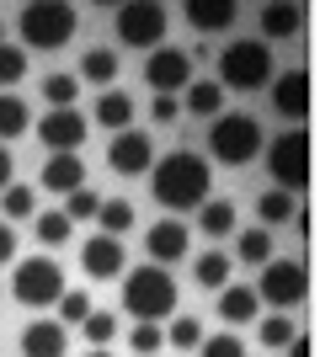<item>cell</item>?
Returning a JSON list of instances; mask_svg holds the SVG:
<instances>
[{
    "label": "cell",
    "instance_id": "277c9868",
    "mask_svg": "<svg viewBox=\"0 0 320 357\" xmlns=\"http://www.w3.org/2000/svg\"><path fill=\"white\" fill-rule=\"evenodd\" d=\"M261 123L257 118H245V112H219L208 128V155L219 165H251L261 155Z\"/></svg>",
    "mask_w": 320,
    "mask_h": 357
},
{
    "label": "cell",
    "instance_id": "603a6c76",
    "mask_svg": "<svg viewBox=\"0 0 320 357\" xmlns=\"http://www.w3.org/2000/svg\"><path fill=\"white\" fill-rule=\"evenodd\" d=\"M75 80H91V86L112 91V80H118V54L112 48H86V59H80V75Z\"/></svg>",
    "mask_w": 320,
    "mask_h": 357
},
{
    "label": "cell",
    "instance_id": "5b68a950",
    "mask_svg": "<svg viewBox=\"0 0 320 357\" xmlns=\"http://www.w3.org/2000/svg\"><path fill=\"white\" fill-rule=\"evenodd\" d=\"M219 86H229V91L273 86V48L257 43V38H235V43L219 54Z\"/></svg>",
    "mask_w": 320,
    "mask_h": 357
},
{
    "label": "cell",
    "instance_id": "9c48e42d",
    "mask_svg": "<svg viewBox=\"0 0 320 357\" xmlns=\"http://www.w3.org/2000/svg\"><path fill=\"white\" fill-rule=\"evenodd\" d=\"M257 304H273L277 314H289L294 304H305L310 298V267L305 261H283V256H273L267 267H261V278H257Z\"/></svg>",
    "mask_w": 320,
    "mask_h": 357
},
{
    "label": "cell",
    "instance_id": "d6986e66",
    "mask_svg": "<svg viewBox=\"0 0 320 357\" xmlns=\"http://www.w3.org/2000/svg\"><path fill=\"white\" fill-rule=\"evenodd\" d=\"M102 128H112V134H123L128 128V118H134V102H128V91L123 86H112V91H102L96 96V112H91Z\"/></svg>",
    "mask_w": 320,
    "mask_h": 357
},
{
    "label": "cell",
    "instance_id": "d6a6232c",
    "mask_svg": "<svg viewBox=\"0 0 320 357\" xmlns=\"http://www.w3.org/2000/svg\"><path fill=\"white\" fill-rule=\"evenodd\" d=\"M80 336L91 347H107L112 336H118V314H107V310H91L86 320H80Z\"/></svg>",
    "mask_w": 320,
    "mask_h": 357
},
{
    "label": "cell",
    "instance_id": "f546056e",
    "mask_svg": "<svg viewBox=\"0 0 320 357\" xmlns=\"http://www.w3.org/2000/svg\"><path fill=\"white\" fill-rule=\"evenodd\" d=\"M166 342L176 347V352H198V342H203V326H198V314H171V326H166Z\"/></svg>",
    "mask_w": 320,
    "mask_h": 357
},
{
    "label": "cell",
    "instance_id": "8d00e7d4",
    "mask_svg": "<svg viewBox=\"0 0 320 357\" xmlns=\"http://www.w3.org/2000/svg\"><path fill=\"white\" fill-rule=\"evenodd\" d=\"M96 208H102V197L80 187V192H70V197H64V208H59V213H64L70 224H86V219H96Z\"/></svg>",
    "mask_w": 320,
    "mask_h": 357
},
{
    "label": "cell",
    "instance_id": "e0dca14e",
    "mask_svg": "<svg viewBox=\"0 0 320 357\" xmlns=\"http://www.w3.org/2000/svg\"><path fill=\"white\" fill-rule=\"evenodd\" d=\"M43 192H80V187H86V160H80V155H48V165H43Z\"/></svg>",
    "mask_w": 320,
    "mask_h": 357
},
{
    "label": "cell",
    "instance_id": "5bb4252c",
    "mask_svg": "<svg viewBox=\"0 0 320 357\" xmlns=\"http://www.w3.org/2000/svg\"><path fill=\"white\" fill-rule=\"evenodd\" d=\"M80 267H86V278H96V283H118L123 272H128L123 240H112V235H91L86 245H80Z\"/></svg>",
    "mask_w": 320,
    "mask_h": 357
},
{
    "label": "cell",
    "instance_id": "3957f363",
    "mask_svg": "<svg viewBox=\"0 0 320 357\" xmlns=\"http://www.w3.org/2000/svg\"><path fill=\"white\" fill-rule=\"evenodd\" d=\"M16 27H22V43H27V48L54 54V48H64L70 38H75L80 11H75V6H64V0H32V6L16 11Z\"/></svg>",
    "mask_w": 320,
    "mask_h": 357
},
{
    "label": "cell",
    "instance_id": "6da1fadb",
    "mask_svg": "<svg viewBox=\"0 0 320 357\" xmlns=\"http://www.w3.org/2000/svg\"><path fill=\"white\" fill-rule=\"evenodd\" d=\"M150 192L160 208L171 213H192L208 203L213 192V165L203 160L198 149H171L160 165H150Z\"/></svg>",
    "mask_w": 320,
    "mask_h": 357
},
{
    "label": "cell",
    "instance_id": "7402d4cb",
    "mask_svg": "<svg viewBox=\"0 0 320 357\" xmlns=\"http://www.w3.org/2000/svg\"><path fill=\"white\" fill-rule=\"evenodd\" d=\"M261 304L251 288H219V320H229V326H245V320H257Z\"/></svg>",
    "mask_w": 320,
    "mask_h": 357
},
{
    "label": "cell",
    "instance_id": "2e32d148",
    "mask_svg": "<svg viewBox=\"0 0 320 357\" xmlns=\"http://www.w3.org/2000/svg\"><path fill=\"white\" fill-rule=\"evenodd\" d=\"M70 352V331L59 320H27L22 331V357H64Z\"/></svg>",
    "mask_w": 320,
    "mask_h": 357
},
{
    "label": "cell",
    "instance_id": "74e56055",
    "mask_svg": "<svg viewBox=\"0 0 320 357\" xmlns=\"http://www.w3.org/2000/svg\"><path fill=\"white\" fill-rule=\"evenodd\" d=\"M86 314H91V298H86V294H70V288H64V294H59V326H80Z\"/></svg>",
    "mask_w": 320,
    "mask_h": 357
},
{
    "label": "cell",
    "instance_id": "83f0119b",
    "mask_svg": "<svg viewBox=\"0 0 320 357\" xmlns=\"http://www.w3.org/2000/svg\"><path fill=\"white\" fill-rule=\"evenodd\" d=\"M229 261L224 251H208V256H198V288H208V294H219V288H229Z\"/></svg>",
    "mask_w": 320,
    "mask_h": 357
},
{
    "label": "cell",
    "instance_id": "4dcf8cb0",
    "mask_svg": "<svg viewBox=\"0 0 320 357\" xmlns=\"http://www.w3.org/2000/svg\"><path fill=\"white\" fill-rule=\"evenodd\" d=\"M257 336H261V347H273V352H283V347H289L294 336H299V326H294L289 314H267V320L257 326Z\"/></svg>",
    "mask_w": 320,
    "mask_h": 357
},
{
    "label": "cell",
    "instance_id": "7c38bea8",
    "mask_svg": "<svg viewBox=\"0 0 320 357\" xmlns=\"http://www.w3.org/2000/svg\"><path fill=\"white\" fill-rule=\"evenodd\" d=\"M86 128H91V123L80 118L75 107H59V112H43V123H38V139H43L54 155H80V144H86Z\"/></svg>",
    "mask_w": 320,
    "mask_h": 357
},
{
    "label": "cell",
    "instance_id": "52a82bcc",
    "mask_svg": "<svg viewBox=\"0 0 320 357\" xmlns=\"http://www.w3.org/2000/svg\"><path fill=\"white\" fill-rule=\"evenodd\" d=\"M11 298L22 310H48V304H59L64 294V272L54 256H27V261H11Z\"/></svg>",
    "mask_w": 320,
    "mask_h": 357
},
{
    "label": "cell",
    "instance_id": "f6af8a7d",
    "mask_svg": "<svg viewBox=\"0 0 320 357\" xmlns=\"http://www.w3.org/2000/svg\"><path fill=\"white\" fill-rule=\"evenodd\" d=\"M86 357H112V352H107V347H91V352H86Z\"/></svg>",
    "mask_w": 320,
    "mask_h": 357
},
{
    "label": "cell",
    "instance_id": "b9f144b4",
    "mask_svg": "<svg viewBox=\"0 0 320 357\" xmlns=\"http://www.w3.org/2000/svg\"><path fill=\"white\" fill-rule=\"evenodd\" d=\"M11 261H16V229L0 219V267H11Z\"/></svg>",
    "mask_w": 320,
    "mask_h": 357
},
{
    "label": "cell",
    "instance_id": "4316f807",
    "mask_svg": "<svg viewBox=\"0 0 320 357\" xmlns=\"http://www.w3.org/2000/svg\"><path fill=\"white\" fill-rule=\"evenodd\" d=\"M235 256H241L245 267H267V261H273V235H267V229H245V235L235 240Z\"/></svg>",
    "mask_w": 320,
    "mask_h": 357
},
{
    "label": "cell",
    "instance_id": "44dd1931",
    "mask_svg": "<svg viewBox=\"0 0 320 357\" xmlns=\"http://www.w3.org/2000/svg\"><path fill=\"white\" fill-rule=\"evenodd\" d=\"M261 32L267 38H299L305 32V6H261Z\"/></svg>",
    "mask_w": 320,
    "mask_h": 357
},
{
    "label": "cell",
    "instance_id": "ee69618b",
    "mask_svg": "<svg viewBox=\"0 0 320 357\" xmlns=\"http://www.w3.org/2000/svg\"><path fill=\"white\" fill-rule=\"evenodd\" d=\"M11 176H16V160H11V149H0V192L11 187Z\"/></svg>",
    "mask_w": 320,
    "mask_h": 357
},
{
    "label": "cell",
    "instance_id": "bcb514c9",
    "mask_svg": "<svg viewBox=\"0 0 320 357\" xmlns=\"http://www.w3.org/2000/svg\"><path fill=\"white\" fill-rule=\"evenodd\" d=\"M0 43H6V27H0Z\"/></svg>",
    "mask_w": 320,
    "mask_h": 357
},
{
    "label": "cell",
    "instance_id": "e575fe53",
    "mask_svg": "<svg viewBox=\"0 0 320 357\" xmlns=\"http://www.w3.org/2000/svg\"><path fill=\"white\" fill-rule=\"evenodd\" d=\"M27 75V48H16V43H0V86L11 91L16 80Z\"/></svg>",
    "mask_w": 320,
    "mask_h": 357
},
{
    "label": "cell",
    "instance_id": "ab89813d",
    "mask_svg": "<svg viewBox=\"0 0 320 357\" xmlns=\"http://www.w3.org/2000/svg\"><path fill=\"white\" fill-rule=\"evenodd\" d=\"M203 357H245V342L235 336V331H224V336H208V342H198Z\"/></svg>",
    "mask_w": 320,
    "mask_h": 357
},
{
    "label": "cell",
    "instance_id": "d4e9b609",
    "mask_svg": "<svg viewBox=\"0 0 320 357\" xmlns=\"http://www.w3.org/2000/svg\"><path fill=\"white\" fill-rule=\"evenodd\" d=\"M96 224H102V235L123 240L128 229H134V203H128V197H107L102 208H96Z\"/></svg>",
    "mask_w": 320,
    "mask_h": 357
},
{
    "label": "cell",
    "instance_id": "484cf974",
    "mask_svg": "<svg viewBox=\"0 0 320 357\" xmlns=\"http://www.w3.org/2000/svg\"><path fill=\"white\" fill-rule=\"evenodd\" d=\"M257 213H261V229H273V224H289L294 213H299V197H289V192H261L257 197Z\"/></svg>",
    "mask_w": 320,
    "mask_h": 357
},
{
    "label": "cell",
    "instance_id": "ba28073f",
    "mask_svg": "<svg viewBox=\"0 0 320 357\" xmlns=\"http://www.w3.org/2000/svg\"><path fill=\"white\" fill-rule=\"evenodd\" d=\"M112 27H118V43L155 54V48H166L171 16H166V6H155V0H123L118 11H112Z\"/></svg>",
    "mask_w": 320,
    "mask_h": 357
},
{
    "label": "cell",
    "instance_id": "8fae6325",
    "mask_svg": "<svg viewBox=\"0 0 320 357\" xmlns=\"http://www.w3.org/2000/svg\"><path fill=\"white\" fill-rule=\"evenodd\" d=\"M144 80H150L155 96L187 91L192 86V54H182V48H155L150 59H144Z\"/></svg>",
    "mask_w": 320,
    "mask_h": 357
},
{
    "label": "cell",
    "instance_id": "f35d334b",
    "mask_svg": "<svg viewBox=\"0 0 320 357\" xmlns=\"http://www.w3.org/2000/svg\"><path fill=\"white\" fill-rule=\"evenodd\" d=\"M160 342H166V331H160V326H144V320H139L134 336H128V347H134L139 357H155V352H160Z\"/></svg>",
    "mask_w": 320,
    "mask_h": 357
},
{
    "label": "cell",
    "instance_id": "7bdbcfd3",
    "mask_svg": "<svg viewBox=\"0 0 320 357\" xmlns=\"http://www.w3.org/2000/svg\"><path fill=\"white\" fill-rule=\"evenodd\" d=\"M283 352H289V357H315V336H305V331H299V336H294Z\"/></svg>",
    "mask_w": 320,
    "mask_h": 357
},
{
    "label": "cell",
    "instance_id": "4fadbf2b",
    "mask_svg": "<svg viewBox=\"0 0 320 357\" xmlns=\"http://www.w3.org/2000/svg\"><path fill=\"white\" fill-rule=\"evenodd\" d=\"M107 165H112L118 176H144V171L155 165L150 134H139V128H123V134H112V144H107Z\"/></svg>",
    "mask_w": 320,
    "mask_h": 357
},
{
    "label": "cell",
    "instance_id": "cb8c5ba5",
    "mask_svg": "<svg viewBox=\"0 0 320 357\" xmlns=\"http://www.w3.org/2000/svg\"><path fill=\"white\" fill-rule=\"evenodd\" d=\"M27 128H32L27 102H22L16 91H0V144H6V139H22Z\"/></svg>",
    "mask_w": 320,
    "mask_h": 357
},
{
    "label": "cell",
    "instance_id": "ac0fdd59",
    "mask_svg": "<svg viewBox=\"0 0 320 357\" xmlns=\"http://www.w3.org/2000/svg\"><path fill=\"white\" fill-rule=\"evenodd\" d=\"M182 16H187L198 32H224L229 22L241 16V6H235V0H187Z\"/></svg>",
    "mask_w": 320,
    "mask_h": 357
},
{
    "label": "cell",
    "instance_id": "9a60e30c",
    "mask_svg": "<svg viewBox=\"0 0 320 357\" xmlns=\"http://www.w3.org/2000/svg\"><path fill=\"white\" fill-rule=\"evenodd\" d=\"M144 251H150L155 267H171V261H182V256L192 251V229H187L182 219H155L150 235H144Z\"/></svg>",
    "mask_w": 320,
    "mask_h": 357
},
{
    "label": "cell",
    "instance_id": "30bf717a",
    "mask_svg": "<svg viewBox=\"0 0 320 357\" xmlns=\"http://www.w3.org/2000/svg\"><path fill=\"white\" fill-rule=\"evenodd\" d=\"M273 112L277 118H289L294 128H305L310 107H315V80H310V70H289V75H273Z\"/></svg>",
    "mask_w": 320,
    "mask_h": 357
},
{
    "label": "cell",
    "instance_id": "8992f818",
    "mask_svg": "<svg viewBox=\"0 0 320 357\" xmlns=\"http://www.w3.org/2000/svg\"><path fill=\"white\" fill-rule=\"evenodd\" d=\"M261 149H267V171H273L277 192H289V197L310 192V128H289Z\"/></svg>",
    "mask_w": 320,
    "mask_h": 357
},
{
    "label": "cell",
    "instance_id": "f1b7e54d",
    "mask_svg": "<svg viewBox=\"0 0 320 357\" xmlns=\"http://www.w3.org/2000/svg\"><path fill=\"white\" fill-rule=\"evenodd\" d=\"M198 224H203V235H229V229H235V203L208 197V203L198 208Z\"/></svg>",
    "mask_w": 320,
    "mask_h": 357
},
{
    "label": "cell",
    "instance_id": "7a4b0ae2",
    "mask_svg": "<svg viewBox=\"0 0 320 357\" xmlns=\"http://www.w3.org/2000/svg\"><path fill=\"white\" fill-rule=\"evenodd\" d=\"M176 298H182L176 278H171L166 267H155V261L123 272V310L134 314V320H144V326L171 320V314H176Z\"/></svg>",
    "mask_w": 320,
    "mask_h": 357
},
{
    "label": "cell",
    "instance_id": "60d3db41",
    "mask_svg": "<svg viewBox=\"0 0 320 357\" xmlns=\"http://www.w3.org/2000/svg\"><path fill=\"white\" fill-rule=\"evenodd\" d=\"M150 118L155 123H176V118H182V102H176V96H155V102H150Z\"/></svg>",
    "mask_w": 320,
    "mask_h": 357
},
{
    "label": "cell",
    "instance_id": "1f68e13d",
    "mask_svg": "<svg viewBox=\"0 0 320 357\" xmlns=\"http://www.w3.org/2000/svg\"><path fill=\"white\" fill-rule=\"evenodd\" d=\"M43 96H48V112H59V107H75L80 80H75V75H48V80H43Z\"/></svg>",
    "mask_w": 320,
    "mask_h": 357
},
{
    "label": "cell",
    "instance_id": "ffe728a7",
    "mask_svg": "<svg viewBox=\"0 0 320 357\" xmlns=\"http://www.w3.org/2000/svg\"><path fill=\"white\" fill-rule=\"evenodd\" d=\"M219 107H224V86L219 80H192L182 91V112H192V118H219Z\"/></svg>",
    "mask_w": 320,
    "mask_h": 357
},
{
    "label": "cell",
    "instance_id": "836d02e7",
    "mask_svg": "<svg viewBox=\"0 0 320 357\" xmlns=\"http://www.w3.org/2000/svg\"><path fill=\"white\" fill-rule=\"evenodd\" d=\"M0 203H6V224H16V219H32V208H38V192H32V187H6V192H0Z\"/></svg>",
    "mask_w": 320,
    "mask_h": 357
},
{
    "label": "cell",
    "instance_id": "d590c367",
    "mask_svg": "<svg viewBox=\"0 0 320 357\" xmlns=\"http://www.w3.org/2000/svg\"><path fill=\"white\" fill-rule=\"evenodd\" d=\"M32 229H38V240H43V245H64V240L75 235V224L64 219V213H38V224H32Z\"/></svg>",
    "mask_w": 320,
    "mask_h": 357
}]
</instances>
